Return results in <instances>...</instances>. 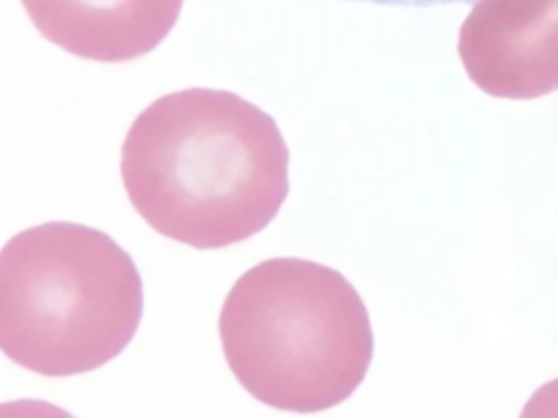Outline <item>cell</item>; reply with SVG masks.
Masks as SVG:
<instances>
[{"label":"cell","mask_w":558,"mask_h":418,"mask_svg":"<svg viewBox=\"0 0 558 418\" xmlns=\"http://www.w3.org/2000/svg\"><path fill=\"white\" fill-rule=\"evenodd\" d=\"M277 122L227 89L192 87L150 102L131 124L120 174L157 233L198 250L240 244L270 224L288 189Z\"/></svg>","instance_id":"6da1fadb"},{"label":"cell","mask_w":558,"mask_h":418,"mask_svg":"<svg viewBox=\"0 0 558 418\" xmlns=\"http://www.w3.org/2000/svg\"><path fill=\"white\" fill-rule=\"evenodd\" d=\"M218 331L240 385L281 411L312 414L349 398L373 357L368 311L333 268L277 257L229 290Z\"/></svg>","instance_id":"7a4b0ae2"},{"label":"cell","mask_w":558,"mask_h":418,"mask_svg":"<svg viewBox=\"0 0 558 418\" xmlns=\"http://www.w3.org/2000/svg\"><path fill=\"white\" fill-rule=\"evenodd\" d=\"M142 276L107 233L46 222L0 248V351L44 377L92 372L133 340Z\"/></svg>","instance_id":"3957f363"},{"label":"cell","mask_w":558,"mask_h":418,"mask_svg":"<svg viewBox=\"0 0 558 418\" xmlns=\"http://www.w3.org/2000/svg\"><path fill=\"white\" fill-rule=\"evenodd\" d=\"M22 7L33 26L65 52L126 63L166 39L183 0H22Z\"/></svg>","instance_id":"277c9868"},{"label":"cell","mask_w":558,"mask_h":418,"mask_svg":"<svg viewBox=\"0 0 558 418\" xmlns=\"http://www.w3.org/2000/svg\"><path fill=\"white\" fill-rule=\"evenodd\" d=\"M347 2H368L381 7H442V4H471L477 0H347Z\"/></svg>","instance_id":"5b68a950"}]
</instances>
